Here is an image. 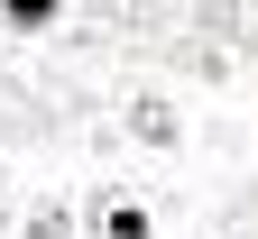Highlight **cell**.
Listing matches in <instances>:
<instances>
[{
  "label": "cell",
  "instance_id": "1",
  "mask_svg": "<svg viewBox=\"0 0 258 239\" xmlns=\"http://www.w3.org/2000/svg\"><path fill=\"white\" fill-rule=\"evenodd\" d=\"M102 230H111V239H148V212H129V202H120V212H102Z\"/></svg>",
  "mask_w": 258,
  "mask_h": 239
}]
</instances>
